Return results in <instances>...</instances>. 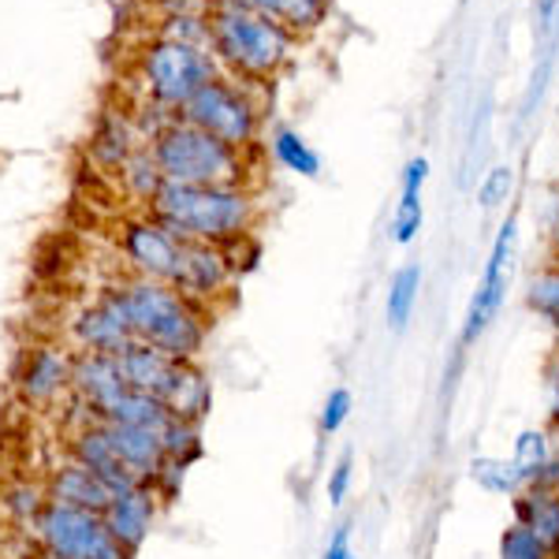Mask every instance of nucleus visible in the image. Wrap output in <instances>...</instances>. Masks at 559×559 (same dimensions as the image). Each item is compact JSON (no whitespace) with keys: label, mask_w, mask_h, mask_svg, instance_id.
<instances>
[{"label":"nucleus","mask_w":559,"mask_h":559,"mask_svg":"<svg viewBox=\"0 0 559 559\" xmlns=\"http://www.w3.org/2000/svg\"><path fill=\"white\" fill-rule=\"evenodd\" d=\"M112 287L120 295L139 344L165 350L168 358H179V362H202L213 332V310L191 302L173 284H160V280L131 276Z\"/></svg>","instance_id":"obj_1"},{"label":"nucleus","mask_w":559,"mask_h":559,"mask_svg":"<svg viewBox=\"0 0 559 559\" xmlns=\"http://www.w3.org/2000/svg\"><path fill=\"white\" fill-rule=\"evenodd\" d=\"M165 228H173L187 242H213L231 247L254 228L258 202L247 187H187L165 183L150 210Z\"/></svg>","instance_id":"obj_2"},{"label":"nucleus","mask_w":559,"mask_h":559,"mask_svg":"<svg viewBox=\"0 0 559 559\" xmlns=\"http://www.w3.org/2000/svg\"><path fill=\"white\" fill-rule=\"evenodd\" d=\"M150 157L157 160L165 183L187 187H242V150L213 139L187 120H168L150 139Z\"/></svg>","instance_id":"obj_3"},{"label":"nucleus","mask_w":559,"mask_h":559,"mask_svg":"<svg viewBox=\"0 0 559 559\" xmlns=\"http://www.w3.org/2000/svg\"><path fill=\"white\" fill-rule=\"evenodd\" d=\"M205 31H210V45L231 68L254 79L273 75L292 49V34L250 8H216Z\"/></svg>","instance_id":"obj_4"},{"label":"nucleus","mask_w":559,"mask_h":559,"mask_svg":"<svg viewBox=\"0 0 559 559\" xmlns=\"http://www.w3.org/2000/svg\"><path fill=\"white\" fill-rule=\"evenodd\" d=\"M31 526L38 548L57 559H134L112 537V530L105 526V515H97V511L45 500Z\"/></svg>","instance_id":"obj_5"},{"label":"nucleus","mask_w":559,"mask_h":559,"mask_svg":"<svg viewBox=\"0 0 559 559\" xmlns=\"http://www.w3.org/2000/svg\"><path fill=\"white\" fill-rule=\"evenodd\" d=\"M142 79L160 108H183L210 79H216V64L202 45L165 38L142 52Z\"/></svg>","instance_id":"obj_6"},{"label":"nucleus","mask_w":559,"mask_h":559,"mask_svg":"<svg viewBox=\"0 0 559 559\" xmlns=\"http://www.w3.org/2000/svg\"><path fill=\"white\" fill-rule=\"evenodd\" d=\"M179 120L194 123L213 139L228 142L236 150H247L258 139V105L250 102L247 90H239L228 79H210L198 94L179 108Z\"/></svg>","instance_id":"obj_7"},{"label":"nucleus","mask_w":559,"mask_h":559,"mask_svg":"<svg viewBox=\"0 0 559 559\" xmlns=\"http://www.w3.org/2000/svg\"><path fill=\"white\" fill-rule=\"evenodd\" d=\"M183 242L187 239H179L173 228H165L153 213H142V216H128L120 224L116 247H120V254L134 276L173 284L179 258H183Z\"/></svg>","instance_id":"obj_8"},{"label":"nucleus","mask_w":559,"mask_h":559,"mask_svg":"<svg viewBox=\"0 0 559 559\" xmlns=\"http://www.w3.org/2000/svg\"><path fill=\"white\" fill-rule=\"evenodd\" d=\"M511 254H515V216H508L496 236L489 261H485V273L481 284H477L471 306H466V318H463V332H459V347H474L477 340L489 332V324L496 321L503 306V295H508L511 284Z\"/></svg>","instance_id":"obj_9"},{"label":"nucleus","mask_w":559,"mask_h":559,"mask_svg":"<svg viewBox=\"0 0 559 559\" xmlns=\"http://www.w3.org/2000/svg\"><path fill=\"white\" fill-rule=\"evenodd\" d=\"M236 261H231L228 247H213V242H183V258H179L173 287L187 295L198 306H210L231 292L236 284Z\"/></svg>","instance_id":"obj_10"},{"label":"nucleus","mask_w":559,"mask_h":559,"mask_svg":"<svg viewBox=\"0 0 559 559\" xmlns=\"http://www.w3.org/2000/svg\"><path fill=\"white\" fill-rule=\"evenodd\" d=\"M71 344L75 350H94V355H123L134 344V332L123 313V302L116 287H105L94 302L71 318Z\"/></svg>","instance_id":"obj_11"},{"label":"nucleus","mask_w":559,"mask_h":559,"mask_svg":"<svg viewBox=\"0 0 559 559\" xmlns=\"http://www.w3.org/2000/svg\"><path fill=\"white\" fill-rule=\"evenodd\" d=\"M15 392L26 407H49L71 392V350L57 344H34L15 366Z\"/></svg>","instance_id":"obj_12"},{"label":"nucleus","mask_w":559,"mask_h":559,"mask_svg":"<svg viewBox=\"0 0 559 559\" xmlns=\"http://www.w3.org/2000/svg\"><path fill=\"white\" fill-rule=\"evenodd\" d=\"M157 508H160V492L153 489V485L139 481V485H131V489L116 492L102 515H105V526L112 530V537L134 556L153 534Z\"/></svg>","instance_id":"obj_13"},{"label":"nucleus","mask_w":559,"mask_h":559,"mask_svg":"<svg viewBox=\"0 0 559 559\" xmlns=\"http://www.w3.org/2000/svg\"><path fill=\"white\" fill-rule=\"evenodd\" d=\"M68 459H75V463H83L86 471H94L102 481L116 492H123V489H131V485H139L134 477L123 471V463L116 459L112 452V444H108V432L102 421H79L75 429L68 432Z\"/></svg>","instance_id":"obj_14"},{"label":"nucleus","mask_w":559,"mask_h":559,"mask_svg":"<svg viewBox=\"0 0 559 559\" xmlns=\"http://www.w3.org/2000/svg\"><path fill=\"white\" fill-rule=\"evenodd\" d=\"M105 432H108V444H112L116 459H120L123 471H128L134 481L153 485L165 474L168 459H165V448H160V432L139 429V426H105Z\"/></svg>","instance_id":"obj_15"},{"label":"nucleus","mask_w":559,"mask_h":559,"mask_svg":"<svg viewBox=\"0 0 559 559\" xmlns=\"http://www.w3.org/2000/svg\"><path fill=\"white\" fill-rule=\"evenodd\" d=\"M41 489H45V500H57V503L83 508V511H97V515H102L108 508V500H112V489H108L94 471H86L83 463H75V459H64L60 466H52Z\"/></svg>","instance_id":"obj_16"},{"label":"nucleus","mask_w":559,"mask_h":559,"mask_svg":"<svg viewBox=\"0 0 559 559\" xmlns=\"http://www.w3.org/2000/svg\"><path fill=\"white\" fill-rule=\"evenodd\" d=\"M116 362H120L123 381H128L134 392L150 395V400H157V403L165 400V392L173 388L179 373V358H168L165 350L139 344V340H134L123 355H116Z\"/></svg>","instance_id":"obj_17"},{"label":"nucleus","mask_w":559,"mask_h":559,"mask_svg":"<svg viewBox=\"0 0 559 559\" xmlns=\"http://www.w3.org/2000/svg\"><path fill=\"white\" fill-rule=\"evenodd\" d=\"M173 418L179 421H191V426H202L210 418V407H213V384H210V373L202 369V362H179V373L173 388L165 392L160 400Z\"/></svg>","instance_id":"obj_18"},{"label":"nucleus","mask_w":559,"mask_h":559,"mask_svg":"<svg viewBox=\"0 0 559 559\" xmlns=\"http://www.w3.org/2000/svg\"><path fill=\"white\" fill-rule=\"evenodd\" d=\"M134 131L123 116H102L94 134H90V157L105 168V173H123V165L134 157Z\"/></svg>","instance_id":"obj_19"},{"label":"nucleus","mask_w":559,"mask_h":559,"mask_svg":"<svg viewBox=\"0 0 559 559\" xmlns=\"http://www.w3.org/2000/svg\"><path fill=\"white\" fill-rule=\"evenodd\" d=\"M426 176H429V160L426 157H414L403 173V191H400V205H395V216H392V239L400 247L418 239L421 231V187H426Z\"/></svg>","instance_id":"obj_20"},{"label":"nucleus","mask_w":559,"mask_h":559,"mask_svg":"<svg viewBox=\"0 0 559 559\" xmlns=\"http://www.w3.org/2000/svg\"><path fill=\"white\" fill-rule=\"evenodd\" d=\"M515 522L534 530L552 552H559V492L526 485V489L515 496Z\"/></svg>","instance_id":"obj_21"},{"label":"nucleus","mask_w":559,"mask_h":559,"mask_svg":"<svg viewBox=\"0 0 559 559\" xmlns=\"http://www.w3.org/2000/svg\"><path fill=\"white\" fill-rule=\"evenodd\" d=\"M471 477L477 481V489L492 492V496H508V500H515V496L526 489V477L511 459H496V455H481L471 463Z\"/></svg>","instance_id":"obj_22"},{"label":"nucleus","mask_w":559,"mask_h":559,"mask_svg":"<svg viewBox=\"0 0 559 559\" xmlns=\"http://www.w3.org/2000/svg\"><path fill=\"white\" fill-rule=\"evenodd\" d=\"M418 287H421V269L418 265H403L400 273L388 284V299H384V318L395 332L407 329L414 306H418Z\"/></svg>","instance_id":"obj_23"},{"label":"nucleus","mask_w":559,"mask_h":559,"mask_svg":"<svg viewBox=\"0 0 559 559\" xmlns=\"http://www.w3.org/2000/svg\"><path fill=\"white\" fill-rule=\"evenodd\" d=\"M273 153H276V160L287 168V173H295L302 179H318L321 176V157L310 150V142H306L299 131L280 128L273 134Z\"/></svg>","instance_id":"obj_24"},{"label":"nucleus","mask_w":559,"mask_h":559,"mask_svg":"<svg viewBox=\"0 0 559 559\" xmlns=\"http://www.w3.org/2000/svg\"><path fill=\"white\" fill-rule=\"evenodd\" d=\"M160 448H165V459L168 466H187L202 455V426H191V421H179V418H168V426L160 429Z\"/></svg>","instance_id":"obj_25"},{"label":"nucleus","mask_w":559,"mask_h":559,"mask_svg":"<svg viewBox=\"0 0 559 559\" xmlns=\"http://www.w3.org/2000/svg\"><path fill=\"white\" fill-rule=\"evenodd\" d=\"M526 306L537 313L552 332H559V261H548L540 273H534L526 292Z\"/></svg>","instance_id":"obj_26"},{"label":"nucleus","mask_w":559,"mask_h":559,"mask_svg":"<svg viewBox=\"0 0 559 559\" xmlns=\"http://www.w3.org/2000/svg\"><path fill=\"white\" fill-rule=\"evenodd\" d=\"M123 187H128V194L134 198V202H142L150 210V202L157 198V191L165 187V176H160L157 160L150 157V150H134V157L123 165Z\"/></svg>","instance_id":"obj_27"},{"label":"nucleus","mask_w":559,"mask_h":559,"mask_svg":"<svg viewBox=\"0 0 559 559\" xmlns=\"http://www.w3.org/2000/svg\"><path fill=\"white\" fill-rule=\"evenodd\" d=\"M324 12H329V0H280L269 20H276L287 34H299L321 26Z\"/></svg>","instance_id":"obj_28"},{"label":"nucleus","mask_w":559,"mask_h":559,"mask_svg":"<svg viewBox=\"0 0 559 559\" xmlns=\"http://www.w3.org/2000/svg\"><path fill=\"white\" fill-rule=\"evenodd\" d=\"M548 455H552V440H548V432L545 429H526V432H519L515 452H511V463L519 466L522 477H526V485H530V477L545 466Z\"/></svg>","instance_id":"obj_29"},{"label":"nucleus","mask_w":559,"mask_h":559,"mask_svg":"<svg viewBox=\"0 0 559 559\" xmlns=\"http://www.w3.org/2000/svg\"><path fill=\"white\" fill-rule=\"evenodd\" d=\"M500 559H556V552L534 530H526L522 522H511L500 537Z\"/></svg>","instance_id":"obj_30"},{"label":"nucleus","mask_w":559,"mask_h":559,"mask_svg":"<svg viewBox=\"0 0 559 559\" xmlns=\"http://www.w3.org/2000/svg\"><path fill=\"white\" fill-rule=\"evenodd\" d=\"M350 411H355V400H350L347 388H332L329 400H324V407H321V432L324 437H336V432L347 426Z\"/></svg>","instance_id":"obj_31"},{"label":"nucleus","mask_w":559,"mask_h":559,"mask_svg":"<svg viewBox=\"0 0 559 559\" xmlns=\"http://www.w3.org/2000/svg\"><path fill=\"white\" fill-rule=\"evenodd\" d=\"M511 187H515V173H511L508 165H496L489 168V176L481 179V187H477V202H481L485 210H496V205L508 202Z\"/></svg>","instance_id":"obj_32"},{"label":"nucleus","mask_w":559,"mask_h":559,"mask_svg":"<svg viewBox=\"0 0 559 559\" xmlns=\"http://www.w3.org/2000/svg\"><path fill=\"white\" fill-rule=\"evenodd\" d=\"M4 503H8V511H12L15 519L34 522V515H38L41 503H45V489H34V485H20V489L8 492Z\"/></svg>","instance_id":"obj_33"},{"label":"nucleus","mask_w":559,"mask_h":559,"mask_svg":"<svg viewBox=\"0 0 559 559\" xmlns=\"http://www.w3.org/2000/svg\"><path fill=\"white\" fill-rule=\"evenodd\" d=\"M350 481H355V459H350V452H347V455H340L336 466L329 471V503L332 508H340V503L347 500Z\"/></svg>","instance_id":"obj_34"},{"label":"nucleus","mask_w":559,"mask_h":559,"mask_svg":"<svg viewBox=\"0 0 559 559\" xmlns=\"http://www.w3.org/2000/svg\"><path fill=\"white\" fill-rule=\"evenodd\" d=\"M530 485H534V489L559 492V452H552V455L545 459V466H540V471L530 477Z\"/></svg>","instance_id":"obj_35"},{"label":"nucleus","mask_w":559,"mask_h":559,"mask_svg":"<svg viewBox=\"0 0 559 559\" xmlns=\"http://www.w3.org/2000/svg\"><path fill=\"white\" fill-rule=\"evenodd\" d=\"M548 395H552L548 418H552V429H556V437H559V350L552 355V362H548Z\"/></svg>","instance_id":"obj_36"},{"label":"nucleus","mask_w":559,"mask_h":559,"mask_svg":"<svg viewBox=\"0 0 559 559\" xmlns=\"http://www.w3.org/2000/svg\"><path fill=\"white\" fill-rule=\"evenodd\" d=\"M321 559H355V552H350V526H340L336 534H332Z\"/></svg>","instance_id":"obj_37"},{"label":"nucleus","mask_w":559,"mask_h":559,"mask_svg":"<svg viewBox=\"0 0 559 559\" xmlns=\"http://www.w3.org/2000/svg\"><path fill=\"white\" fill-rule=\"evenodd\" d=\"M556 4H559V0H537V23H540V31H548V26H552Z\"/></svg>","instance_id":"obj_38"},{"label":"nucleus","mask_w":559,"mask_h":559,"mask_svg":"<svg viewBox=\"0 0 559 559\" xmlns=\"http://www.w3.org/2000/svg\"><path fill=\"white\" fill-rule=\"evenodd\" d=\"M276 4H280V0H250V8H254V12H261V15H273Z\"/></svg>","instance_id":"obj_39"},{"label":"nucleus","mask_w":559,"mask_h":559,"mask_svg":"<svg viewBox=\"0 0 559 559\" xmlns=\"http://www.w3.org/2000/svg\"><path fill=\"white\" fill-rule=\"evenodd\" d=\"M26 559H57V556H49V552H45V548H34V552L26 556Z\"/></svg>","instance_id":"obj_40"},{"label":"nucleus","mask_w":559,"mask_h":559,"mask_svg":"<svg viewBox=\"0 0 559 559\" xmlns=\"http://www.w3.org/2000/svg\"><path fill=\"white\" fill-rule=\"evenodd\" d=\"M552 250H556V261H559V224H556V236H552Z\"/></svg>","instance_id":"obj_41"}]
</instances>
